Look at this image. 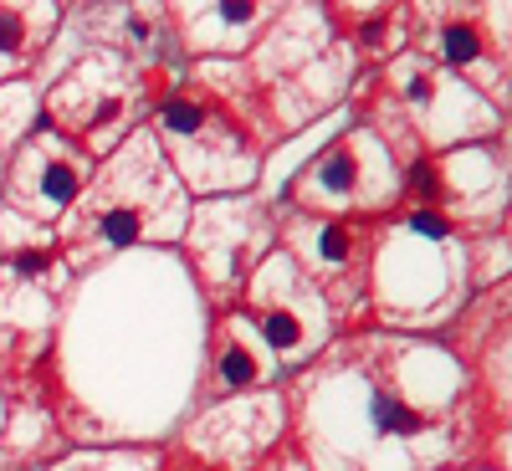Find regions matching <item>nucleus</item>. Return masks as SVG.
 I'll return each mask as SVG.
<instances>
[{"label":"nucleus","instance_id":"423d86ee","mask_svg":"<svg viewBox=\"0 0 512 471\" xmlns=\"http://www.w3.org/2000/svg\"><path fill=\"white\" fill-rule=\"evenodd\" d=\"M262 333H267V344H272L277 354H292L297 344H303V328H297L292 313H267V318H262Z\"/></svg>","mask_w":512,"mask_h":471},{"label":"nucleus","instance_id":"1a4fd4ad","mask_svg":"<svg viewBox=\"0 0 512 471\" xmlns=\"http://www.w3.org/2000/svg\"><path fill=\"white\" fill-rule=\"evenodd\" d=\"M410 226H415L420 236H436V241H446V236H451V226H446L441 216H431V210H420V216H415Z\"/></svg>","mask_w":512,"mask_h":471},{"label":"nucleus","instance_id":"20e7f679","mask_svg":"<svg viewBox=\"0 0 512 471\" xmlns=\"http://www.w3.org/2000/svg\"><path fill=\"white\" fill-rule=\"evenodd\" d=\"M369 420H374V431H384V436H410L415 425H420V415H415L400 395H390V390H379V395H374Z\"/></svg>","mask_w":512,"mask_h":471},{"label":"nucleus","instance_id":"7ed1b4c3","mask_svg":"<svg viewBox=\"0 0 512 471\" xmlns=\"http://www.w3.org/2000/svg\"><path fill=\"white\" fill-rule=\"evenodd\" d=\"M436 52L456 67H482L487 62V36L477 26H441L436 31Z\"/></svg>","mask_w":512,"mask_h":471},{"label":"nucleus","instance_id":"f257e3e1","mask_svg":"<svg viewBox=\"0 0 512 471\" xmlns=\"http://www.w3.org/2000/svg\"><path fill=\"white\" fill-rule=\"evenodd\" d=\"M77 185H82L77 154L62 139H52V134H41L36 144H26V154L16 159V175H11L16 205L36 210V216H57V210L77 195Z\"/></svg>","mask_w":512,"mask_h":471},{"label":"nucleus","instance_id":"9d476101","mask_svg":"<svg viewBox=\"0 0 512 471\" xmlns=\"http://www.w3.org/2000/svg\"><path fill=\"white\" fill-rule=\"evenodd\" d=\"M415 190H420L425 200H441V180H436V164H420V169H415Z\"/></svg>","mask_w":512,"mask_h":471},{"label":"nucleus","instance_id":"39448f33","mask_svg":"<svg viewBox=\"0 0 512 471\" xmlns=\"http://www.w3.org/2000/svg\"><path fill=\"white\" fill-rule=\"evenodd\" d=\"M31 52V36H26V16L0 6V62H21Z\"/></svg>","mask_w":512,"mask_h":471},{"label":"nucleus","instance_id":"6e6552de","mask_svg":"<svg viewBox=\"0 0 512 471\" xmlns=\"http://www.w3.org/2000/svg\"><path fill=\"white\" fill-rule=\"evenodd\" d=\"M221 374H226L231 384H246V379L256 374V364H251V354L236 344V349H226V359H221Z\"/></svg>","mask_w":512,"mask_h":471},{"label":"nucleus","instance_id":"f03ea898","mask_svg":"<svg viewBox=\"0 0 512 471\" xmlns=\"http://www.w3.org/2000/svg\"><path fill=\"white\" fill-rule=\"evenodd\" d=\"M303 190L328 195V205H344V200L359 190V159H349V144H338L333 154H323L308 175H303Z\"/></svg>","mask_w":512,"mask_h":471},{"label":"nucleus","instance_id":"0eeeda50","mask_svg":"<svg viewBox=\"0 0 512 471\" xmlns=\"http://www.w3.org/2000/svg\"><path fill=\"white\" fill-rule=\"evenodd\" d=\"M318 256H323V262H349V256H354V236L344 226H323L318 231Z\"/></svg>","mask_w":512,"mask_h":471}]
</instances>
